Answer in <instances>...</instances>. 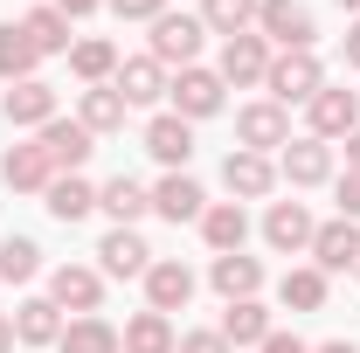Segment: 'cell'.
Returning a JSON list of instances; mask_svg holds the SVG:
<instances>
[{"instance_id":"obj_30","label":"cell","mask_w":360,"mask_h":353,"mask_svg":"<svg viewBox=\"0 0 360 353\" xmlns=\"http://www.w3.org/2000/svg\"><path fill=\"white\" fill-rule=\"evenodd\" d=\"M180 340H174V326H167V312H139L132 326H125V353H174Z\"/></svg>"},{"instance_id":"obj_31","label":"cell","mask_w":360,"mask_h":353,"mask_svg":"<svg viewBox=\"0 0 360 353\" xmlns=\"http://www.w3.org/2000/svg\"><path fill=\"white\" fill-rule=\"evenodd\" d=\"M201 28L208 35H250L257 28V0H201Z\"/></svg>"},{"instance_id":"obj_34","label":"cell","mask_w":360,"mask_h":353,"mask_svg":"<svg viewBox=\"0 0 360 353\" xmlns=\"http://www.w3.org/2000/svg\"><path fill=\"white\" fill-rule=\"evenodd\" d=\"M42 270V250L28 236H0V284H28Z\"/></svg>"},{"instance_id":"obj_38","label":"cell","mask_w":360,"mask_h":353,"mask_svg":"<svg viewBox=\"0 0 360 353\" xmlns=\"http://www.w3.org/2000/svg\"><path fill=\"white\" fill-rule=\"evenodd\" d=\"M174 353H236V347H229L222 333H187V340H180Z\"/></svg>"},{"instance_id":"obj_18","label":"cell","mask_w":360,"mask_h":353,"mask_svg":"<svg viewBox=\"0 0 360 353\" xmlns=\"http://www.w3.org/2000/svg\"><path fill=\"white\" fill-rule=\"evenodd\" d=\"M111 90H118L125 104H160V97H167V70H160L153 56H132V63H118Z\"/></svg>"},{"instance_id":"obj_27","label":"cell","mask_w":360,"mask_h":353,"mask_svg":"<svg viewBox=\"0 0 360 353\" xmlns=\"http://www.w3.org/2000/svg\"><path fill=\"white\" fill-rule=\"evenodd\" d=\"M35 63H42V49L28 42V28H21V21H7V28H0V77H7V84H28V77H35Z\"/></svg>"},{"instance_id":"obj_29","label":"cell","mask_w":360,"mask_h":353,"mask_svg":"<svg viewBox=\"0 0 360 353\" xmlns=\"http://www.w3.org/2000/svg\"><path fill=\"white\" fill-rule=\"evenodd\" d=\"M125 111H132V104H125L111 84H90L84 104H77V118H84L90 132H125Z\"/></svg>"},{"instance_id":"obj_43","label":"cell","mask_w":360,"mask_h":353,"mask_svg":"<svg viewBox=\"0 0 360 353\" xmlns=\"http://www.w3.org/2000/svg\"><path fill=\"white\" fill-rule=\"evenodd\" d=\"M312 353H360L354 340H326V347H312Z\"/></svg>"},{"instance_id":"obj_11","label":"cell","mask_w":360,"mask_h":353,"mask_svg":"<svg viewBox=\"0 0 360 353\" xmlns=\"http://www.w3.org/2000/svg\"><path fill=\"white\" fill-rule=\"evenodd\" d=\"M277 174L291 180V187H319V180H333V146H326V139H291L284 160H277Z\"/></svg>"},{"instance_id":"obj_5","label":"cell","mask_w":360,"mask_h":353,"mask_svg":"<svg viewBox=\"0 0 360 353\" xmlns=\"http://www.w3.org/2000/svg\"><path fill=\"white\" fill-rule=\"evenodd\" d=\"M167 97H174V118H215L222 111V77L215 70H180L174 84H167Z\"/></svg>"},{"instance_id":"obj_13","label":"cell","mask_w":360,"mask_h":353,"mask_svg":"<svg viewBox=\"0 0 360 353\" xmlns=\"http://www.w3.org/2000/svg\"><path fill=\"white\" fill-rule=\"evenodd\" d=\"M146 153H153V160H160V167H187V160H194V125H187V118H174V111H167V118H153V125H146Z\"/></svg>"},{"instance_id":"obj_10","label":"cell","mask_w":360,"mask_h":353,"mask_svg":"<svg viewBox=\"0 0 360 353\" xmlns=\"http://www.w3.org/2000/svg\"><path fill=\"white\" fill-rule=\"evenodd\" d=\"M194 298V270L180 264V257H153V270H146V305L153 312H180Z\"/></svg>"},{"instance_id":"obj_26","label":"cell","mask_w":360,"mask_h":353,"mask_svg":"<svg viewBox=\"0 0 360 353\" xmlns=\"http://www.w3.org/2000/svg\"><path fill=\"white\" fill-rule=\"evenodd\" d=\"M90 208H97V187H90L84 174H56L49 180V215L56 222H84Z\"/></svg>"},{"instance_id":"obj_7","label":"cell","mask_w":360,"mask_h":353,"mask_svg":"<svg viewBox=\"0 0 360 353\" xmlns=\"http://www.w3.org/2000/svg\"><path fill=\"white\" fill-rule=\"evenodd\" d=\"M305 118H312V139H347L360 132V90H319L312 104H305Z\"/></svg>"},{"instance_id":"obj_36","label":"cell","mask_w":360,"mask_h":353,"mask_svg":"<svg viewBox=\"0 0 360 353\" xmlns=\"http://www.w3.org/2000/svg\"><path fill=\"white\" fill-rule=\"evenodd\" d=\"M111 14H125V21H160L167 14V0H104Z\"/></svg>"},{"instance_id":"obj_15","label":"cell","mask_w":360,"mask_h":353,"mask_svg":"<svg viewBox=\"0 0 360 353\" xmlns=\"http://www.w3.org/2000/svg\"><path fill=\"white\" fill-rule=\"evenodd\" d=\"M222 180H229V194H243V201H264L270 187H277V167H270V153H229V167H222Z\"/></svg>"},{"instance_id":"obj_22","label":"cell","mask_w":360,"mask_h":353,"mask_svg":"<svg viewBox=\"0 0 360 353\" xmlns=\"http://www.w3.org/2000/svg\"><path fill=\"white\" fill-rule=\"evenodd\" d=\"M201 236H208V250H215V257H236V250H243V236H250L243 201H215V208L201 215Z\"/></svg>"},{"instance_id":"obj_32","label":"cell","mask_w":360,"mask_h":353,"mask_svg":"<svg viewBox=\"0 0 360 353\" xmlns=\"http://www.w3.org/2000/svg\"><path fill=\"white\" fill-rule=\"evenodd\" d=\"M277 298H284V312H319L326 305V270H284V284H277Z\"/></svg>"},{"instance_id":"obj_37","label":"cell","mask_w":360,"mask_h":353,"mask_svg":"<svg viewBox=\"0 0 360 353\" xmlns=\"http://www.w3.org/2000/svg\"><path fill=\"white\" fill-rule=\"evenodd\" d=\"M333 194H340V215L360 222V174H340V187H333Z\"/></svg>"},{"instance_id":"obj_33","label":"cell","mask_w":360,"mask_h":353,"mask_svg":"<svg viewBox=\"0 0 360 353\" xmlns=\"http://www.w3.org/2000/svg\"><path fill=\"white\" fill-rule=\"evenodd\" d=\"M21 28H28V42L42 49V56H70V49H77L70 42V14H56V7H35Z\"/></svg>"},{"instance_id":"obj_6","label":"cell","mask_w":360,"mask_h":353,"mask_svg":"<svg viewBox=\"0 0 360 353\" xmlns=\"http://www.w3.org/2000/svg\"><path fill=\"white\" fill-rule=\"evenodd\" d=\"M90 139H97V132H90L84 118H49L35 146L49 153V167H56V174H77V167L90 160Z\"/></svg>"},{"instance_id":"obj_8","label":"cell","mask_w":360,"mask_h":353,"mask_svg":"<svg viewBox=\"0 0 360 353\" xmlns=\"http://www.w3.org/2000/svg\"><path fill=\"white\" fill-rule=\"evenodd\" d=\"M312 236H319V222L305 215V201H270V215H264V243L270 250H312Z\"/></svg>"},{"instance_id":"obj_40","label":"cell","mask_w":360,"mask_h":353,"mask_svg":"<svg viewBox=\"0 0 360 353\" xmlns=\"http://www.w3.org/2000/svg\"><path fill=\"white\" fill-rule=\"evenodd\" d=\"M104 0H56V14H70V21H84V14H97Z\"/></svg>"},{"instance_id":"obj_24","label":"cell","mask_w":360,"mask_h":353,"mask_svg":"<svg viewBox=\"0 0 360 353\" xmlns=\"http://www.w3.org/2000/svg\"><path fill=\"white\" fill-rule=\"evenodd\" d=\"M215 333H222L229 347H264V340H270V312L257 305V298H236V305L222 312V326H215Z\"/></svg>"},{"instance_id":"obj_23","label":"cell","mask_w":360,"mask_h":353,"mask_svg":"<svg viewBox=\"0 0 360 353\" xmlns=\"http://www.w3.org/2000/svg\"><path fill=\"white\" fill-rule=\"evenodd\" d=\"M208 284L222 291L229 305H236V298H257V284H264V264H257V257H243V250H236V257H215Z\"/></svg>"},{"instance_id":"obj_14","label":"cell","mask_w":360,"mask_h":353,"mask_svg":"<svg viewBox=\"0 0 360 353\" xmlns=\"http://www.w3.org/2000/svg\"><path fill=\"white\" fill-rule=\"evenodd\" d=\"M49 298H56V312H97V298H104V277L84 264H63L56 277H49Z\"/></svg>"},{"instance_id":"obj_3","label":"cell","mask_w":360,"mask_h":353,"mask_svg":"<svg viewBox=\"0 0 360 353\" xmlns=\"http://www.w3.org/2000/svg\"><path fill=\"white\" fill-rule=\"evenodd\" d=\"M201 35H208V28H201V14H160V21H153V49H146V56H153L160 70H167V63L194 70V49H201Z\"/></svg>"},{"instance_id":"obj_41","label":"cell","mask_w":360,"mask_h":353,"mask_svg":"<svg viewBox=\"0 0 360 353\" xmlns=\"http://www.w3.org/2000/svg\"><path fill=\"white\" fill-rule=\"evenodd\" d=\"M347 174H360V132H347Z\"/></svg>"},{"instance_id":"obj_35","label":"cell","mask_w":360,"mask_h":353,"mask_svg":"<svg viewBox=\"0 0 360 353\" xmlns=\"http://www.w3.org/2000/svg\"><path fill=\"white\" fill-rule=\"evenodd\" d=\"M70 70H77L84 84H104V77H118V49L90 35V42H77V49H70Z\"/></svg>"},{"instance_id":"obj_45","label":"cell","mask_w":360,"mask_h":353,"mask_svg":"<svg viewBox=\"0 0 360 353\" xmlns=\"http://www.w3.org/2000/svg\"><path fill=\"white\" fill-rule=\"evenodd\" d=\"M340 7H354V14H360V0H340Z\"/></svg>"},{"instance_id":"obj_4","label":"cell","mask_w":360,"mask_h":353,"mask_svg":"<svg viewBox=\"0 0 360 353\" xmlns=\"http://www.w3.org/2000/svg\"><path fill=\"white\" fill-rule=\"evenodd\" d=\"M236 139H243V153H270V146H277V153H284V146H291V111H284V104H243V111H236Z\"/></svg>"},{"instance_id":"obj_21","label":"cell","mask_w":360,"mask_h":353,"mask_svg":"<svg viewBox=\"0 0 360 353\" xmlns=\"http://www.w3.org/2000/svg\"><path fill=\"white\" fill-rule=\"evenodd\" d=\"M153 208H160L167 222H201L208 215V194H201L187 174H167L160 187H153Z\"/></svg>"},{"instance_id":"obj_42","label":"cell","mask_w":360,"mask_h":353,"mask_svg":"<svg viewBox=\"0 0 360 353\" xmlns=\"http://www.w3.org/2000/svg\"><path fill=\"white\" fill-rule=\"evenodd\" d=\"M347 63H354V70H360V21H354V28H347Z\"/></svg>"},{"instance_id":"obj_12","label":"cell","mask_w":360,"mask_h":353,"mask_svg":"<svg viewBox=\"0 0 360 353\" xmlns=\"http://www.w3.org/2000/svg\"><path fill=\"white\" fill-rule=\"evenodd\" d=\"M0 180H7L14 194H49L56 167H49L42 146H7V153H0Z\"/></svg>"},{"instance_id":"obj_20","label":"cell","mask_w":360,"mask_h":353,"mask_svg":"<svg viewBox=\"0 0 360 353\" xmlns=\"http://www.w3.org/2000/svg\"><path fill=\"white\" fill-rule=\"evenodd\" d=\"M14 340H21V347H56V340H63V312H56V298H21V312H14Z\"/></svg>"},{"instance_id":"obj_25","label":"cell","mask_w":360,"mask_h":353,"mask_svg":"<svg viewBox=\"0 0 360 353\" xmlns=\"http://www.w3.org/2000/svg\"><path fill=\"white\" fill-rule=\"evenodd\" d=\"M97 208H104V215H118V229H132V222L153 208V194H146L132 174H118V180H104V187H97Z\"/></svg>"},{"instance_id":"obj_39","label":"cell","mask_w":360,"mask_h":353,"mask_svg":"<svg viewBox=\"0 0 360 353\" xmlns=\"http://www.w3.org/2000/svg\"><path fill=\"white\" fill-rule=\"evenodd\" d=\"M264 353H312V347H305L298 333H270V340H264Z\"/></svg>"},{"instance_id":"obj_1","label":"cell","mask_w":360,"mask_h":353,"mask_svg":"<svg viewBox=\"0 0 360 353\" xmlns=\"http://www.w3.org/2000/svg\"><path fill=\"white\" fill-rule=\"evenodd\" d=\"M264 84H270V104H312L326 90V70H319L312 49H284V56H270Z\"/></svg>"},{"instance_id":"obj_2","label":"cell","mask_w":360,"mask_h":353,"mask_svg":"<svg viewBox=\"0 0 360 353\" xmlns=\"http://www.w3.org/2000/svg\"><path fill=\"white\" fill-rule=\"evenodd\" d=\"M257 35L277 42V49H312L319 21H312V7H298V0H257Z\"/></svg>"},{"instance_id":"obj_19","label":"cell","mask_w":360,"mask_h":353,"mask_svg":"<svg viewBox=\"0 0 360 353\" xmlns=\"http://www.w3.org/2000/svg\"><path fill=\"white\" fill-rule=\"evenodd\" d=\"M312 257H319V270H354L360 264V222H326L312 236Z\"/></svg>"},{"instance_id":"obj_17","label":"cell","mask_w":360,"mask_h":353,"mask_svg":"<svg viewBox=\"0 0 360 353\" xmlns=\"http://www.w3.org/2000/svg\"><path fill=\"white\" fill-rule=\"evenodd\" d=\"M97 257H104L111 277H146V270H153V250H146V236H139V229H111V236L97 243Z\"/></svg>"},{"instance_id":"obj_46","label":"cell","mask_w":360,"mask_h":353,"mask_svg":"<svg viewBox=\"0 0 360 353\" xmlns=\"http://www.w3.org/2000/svg\"><path fill=\"white\" fill-rule=\"evenodd\" d=\"M354 270H360V264H354Z\"/></svg>"},{"instance_id":"obj_28","label":"cell","mask_w":360,"mask_h":353,"mask_svg":"<svg viewBox=\"0 0 360 353\" xmlns=\"http://www.w3.org/2000/svg\"><path fill=\"white\" fill-rule=\"evenodd\" d=\"M56 353H125V340L97 319V312H84L77 326H63V340H56Z\"/></svg>"},{"instance_id":"obj_44","label":"cell","mask_w":360,"mask_h":353,"mask_svg":"<svg viewBox=\"0 0 360 353\" xmlns=\"http://www.w3.org/2000/svg\"><path fill=\"white\" fill-rule=\"evenodd\" d=\"M14 347V319H7V312H0V353Z\"/></svg>"},{"instance_id":"obj_9","label":"cell","mask_w":360,"mask_h":353,"mask_svg":"<svg viewBox=\"0 0 360 353\" xmlns=\"http://www.w3.org/2000/svg\"><path fill=\"white\" fill-rule=\"evenodd\" d=\"M264 70H270V42L250 28V35H229L222 42V84H264Z\"/></svg>"},{"instance_id":"obj_16","label":"cell","mask_w":360,"mask_h":353,"mask_svg":"<svg viewBox=\"0 0 360 353\" xmlns=\"http://www.w3.org/2000/svg\"><path fill=\"white\" fill-rule=\"evenodd\" d=\"M0 111H7V125H49V118H56V90H49L42 77H28V84H7Z\"/></svg>"}]
</instances>
